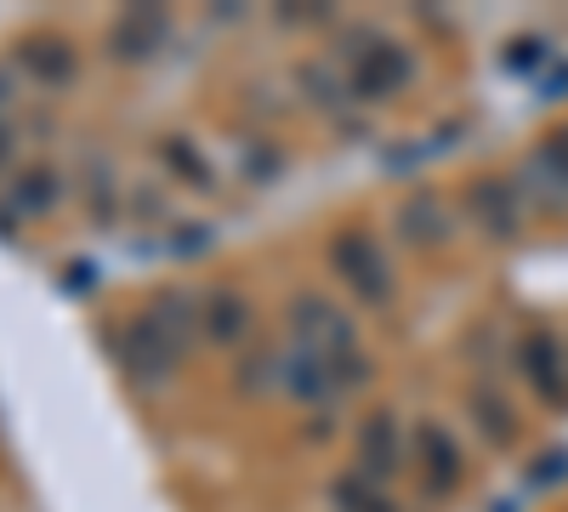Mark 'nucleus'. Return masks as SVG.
Here are the masks:
<instances>
[{
  "label": "nucleus",
  "mask_w": 568,
  "mask_h": 512,
  "mask_svg": "<svg viewBox=\"0 0 568 512\" xmlns=\"http://www.w3.org/2000/svg\"><path fill=\"white\" fill-rule=\"evenodd\" d=\"M342 69H347L353 103H387V98H398V91L415 80L409 46L393 40L387 29H375V23L342 34Z\"/></svg>",
  "instance_id": "obj_1"
},
{
  "label": "nucleus",
  "mask_w": 568,
  "mask_h": 512,
  "mask_svg": "<svg viewBox=\"0 0 568 512\" xmlns=\"http://www.w3.org/2000/svg\"><path fill=\"white\" fill-rule=\"evenodd\" d=\"M109 353H114V364L125 370L131 388H165V382L176 377V364H182V348L160 331L149 313L120 319L114 331H109Z\"/></svg>",
  "instance_id": "obj_2"
},
{
  "label": "nucleus",
  "mask_w": 568,
  "mask_h": 512,
  "mask_svg": "<svg viewBox=\"0 0 568 512\" xmlns=\"http://www.w3.org/2000/svg\"><path fill=\"white\" fill-rule=\"evenodd\" d=\"M284 324H291V337H296V353H313L324 364H342V359L358 353L353 319L329 302L324 291H296L291 308H284Z\"/></svg>",
  "instance_id": "obj_3"
},
{
  "label": "nucleus",
  "mask_w": 568,
  "mask_h": 512,
  "mask_svg": "<svg viewBox=\"0 0 568 512\" xmlns=\"http://www.w3.org/2000/svg\"><path fill=\"white\" fill-rule=\"evenodd\" d=\"M329 268H336V279L364 302V308H387L393 302V268L382 257V245H375L364 228H336L329 234Z\"/></svg>",
  "instance_id": "obj_4"
},
{
  "label": "nucleus",
  "mask_w": 568,
  "mask_h": 512,
  "mask_svg": "<svg viewBox=\"0 0 568 512\" xmlns=\"http://www.w3.org/2000/svg\"><path fill=\"white\" fill-rule=\"evenodd\" d=\"M409 473L420 479L426 495H455L460 490V444L455 433L438 422V415H420V422L409 428Z\"/></svg>",
  "instance_id": "obj_5"
},
{
  "label": "nucleus",
  "mask_w": 568,
  "mask_h": 512,
  "mask_svg": "<svg viewBox=\"0 0 568 512\" xmlns=\"http://www.w3.org/2000/svg\"><path fill=\"white\" fill-rule=\"evenodd\" d=\"M404 428H398V415L393 410H369L364 415V428H358V444H353V473H364L369 484H393L404 473Z\"/></svg>",
  "instance_id": "obj_6"
},
{
  "label": "nucleus",
  "mask_w": 568,
  "mask_h": 512,
  "mask_svg": "<svg viewBox=\"0 0 568 512\" xmlns=\"http://www.w3.org/2000/svg\"><path fill=\"white\" fill-rule=\"evenodd\" d=\"M165 40H171V12L165 7H125V12H114V23L103 34L114 63H154L165 52Z\"/></svg>",
  "instance_id": "obj_7"
},
{
  "label": "nucleus",
  "mask_w": 568,
  "mask_h": 512,
  "mask_svg": "<svg viewBox=\"0 0 568 512\" xmlns=\"http://www.w3.org/2000/svg\"><path fill=\"white\" fill-rule=\"evenodd\" d=\"M466 217L484 228V240H517L524 234V189L506 177H478L466 182Z\"/></svg>",
  "instance_id": "obj_8"
},
{
  "label": "nucleus",
  "mask_w": 568,
  "mask_h": 512,
  "mask_svg": "<svg viewBox=\"0 0 568 512\" xmlns=\"http://www.w3.org/2000/svg\"><path fill=\"white\" fill-rule=\"evenodd\" d=\"M517 364H524V382L551 410H568V359H562V342L546 331V324L524 331V342H517Z\"/></svg>",
  "instance_id": "obj_9"
},
{
  "label": "nucleus",
  "mask_w": 568,
  "mask_h": 512,
  "mask_svg": "<svg viewBox=\"0 0 568 512\" xmlns=\"http://www.w3.org/2000/svg\"><path fill=\"white\" fill-rule=\"evenodd\" d=\"M393 228H398V240L415 245V251H438V245H449V234H455L449 205H444L433 189H409V194L398 200V211H393Z\"/></svg>",
  "instance_id": "obj_10"
},
{
  "label": "nucleus",
  "mask_w": 568,
  "mask_h": 512,
  "mask_svg": "<svg viewBox=\"0 0 568 512\" xmlns=\"http://www.w3.org/2000/svg\"><path fill=\"white\" fill-rule=\"evenodd\" d=\"M524 194L546 211H568V126L546 137V149L524 160Z\"/></svg>",
  "instance_id": "obj_11"
},
{
  "label": "nucleus",
  "mask_w": 568,
  "mask_h": 512,
  "mask_svg": "<svg viewBox=\"0 0 568 512\" xmlns=\"http://www.w3.org/2000/svg\"><path fill=\"white\" fill-rule=\"evenodd\" d=\"M200 324H205V337H211L216 348H240V342L251 337V302H245L240 291L216 285V291L200 297Z\"/></svg>",
  "instance_id": "obj_12"
},
{
  "label": "nucleus",
  "mask_w": 568,
  "mask_h": 512,
  "mask_svg": "<svg viewBox=\"0 0 568 512\" xmlns=\"http://www.w3.org/2000/svg\"><path fill=\"white\" fill-rule=\"evenodd\" d=\"M18 63L45 86V91H58V86H69L74 80V69H80V58H74V46L63 40V34H29L23 46H18Z\"/></svg>",
  "instance_id": "obj_13"
},
{
  "label": "nucleus",
  "mask_w": 568,
  "mask_h": 512,
  "mask_svg": "<svg viewBox=\"0 0 568 512\" xmlns=\"http://www.w3.org/2000/svg\"><path fill=\"white\" fill-rule=\"evenodd\" d=\"M142 313H149L176 348H187L194 337H205V324H200V297H194V291H154Z\"/></svg>",
  "instance_id": "obj_14"
},
{
  "label": "nucleus",
  "mask_w": 568,
  "mask_h": 512,
  "mask_svg": "<svg viewBox=\"0 0 568 512\" xmlns=\"http://www.w3.org/2000/svg\"><path fill=\"white\" fill-rule=\"evenodd\" d=\"M466 410H471V422H478V433H484L489 444H511V439H517V415H511V404H506L489 382H471V388H466Z\"/></svg>",
  "instance_id": "obj_15"
},
{
  "label": "nucleus",
  "mask_w": 568,
  "mask_h": 512,
  "mask_svg": "<svg viewBox=\"0 0 568 512\" xmlns=\"http://www.w3.org/2000/svg\"><path fill=\"white\" fill-rule=\"evenodd\" d=\"M278 382L291 388L302 404H324V399H336V370H329L324 359H313V353H296V359H291V370H278Z\"/></svg>",
  "instance_id": "obj_16"
},
{
  "label": "nucleus",
  "mask_w": 568,
  "mask_h": 512,
  "mask_svg": "<svg viewBox=\"0 0 568 512\" xmlns=\"http://www.w3.org/2000/svg\"><path fill=\"white\" fill-rule=\"evenodd\" d=\"M329 506L336 512H398L382 484H369L364 473H336L329 479Z\"/></svg>",
  "instance_id": "obj_17"
},
{
  "label": "nucleus",
  "mask_w": 568,
  "mask_h": 512,
  "mask_svg": "<svg viewBox=\"0 0 568 512\" xmlns=\"http://www.w3.org/2000/svg\"><path fill=\"white\" fill-rule=\"evenodd\" d=\"M160 160L171 165V177H182L187 189H200V194L216 182V171H211V160L200 154L194 137H165V143H160Z\"/></svg>",
  "instance_id": "obj_18"
},
{
  "label": "nucleus",
  "mask_w": 568,
  "mask_h": 512,
  "mask_svg": "<svg viewBox=\"0 0 568 512\" xmlns=\"http://www.w3.org/2000/svg\"><path fill=\"white\" fill-rule=\"evenodd\" d=\"M12 205H23V211H45V205H58V171L29 165V171L18 177V189H12Z\"/></svg>",
  "instance_id": "obj_19"
},
{
  "label": "nucleus",
  "mask_w": 568,
  "mask_h": 512,
  "mask_svg": "<svg viewBox=\"0 0 568 512\" xmlns=\"http://www.w3.org/2000/svg\"><path fill=\"white\" fill-rule=\"evenodd\" d=\"M296 74H302V86H307V98H313V103H324L329 114H342V103L353 98V91H347V74L336 80V74H329V69H318V63H302Z\"/></svg>",
  "instance_id": "obj_20"
},
{
  "label": "nucleus",
  "mask_w": 568,
  "mask_h": 512,
  "mask_svg": "<svg viewBox=\"0 0 568 512\" xmlns=\"http://www.w3.org/2000/svg\"><path fill=\"white\" fill-rule=\"evenodd\" d=\"M7 114H12V86H7V74H0V143H12V137H7Z\"/></svg>",
  "instance_id": "obj_21"
}]
</instances>
